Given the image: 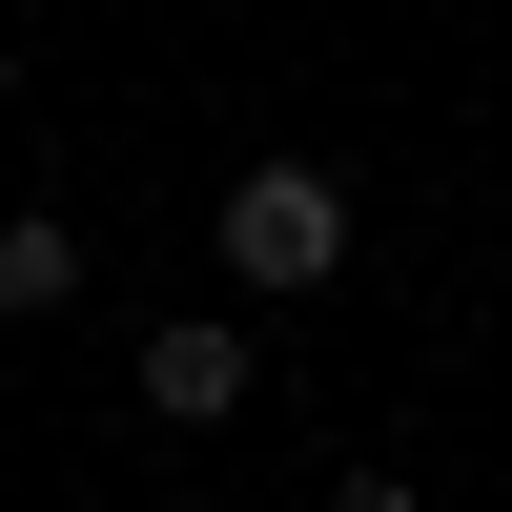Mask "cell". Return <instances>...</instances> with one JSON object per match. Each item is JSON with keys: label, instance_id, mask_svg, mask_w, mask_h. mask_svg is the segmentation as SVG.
<instances>
[{"label": "cell", "instance_id": "obj_3", "mask_svg": "<svg viewBox=\"0 0 512 512\" xmlns=\"http://www.w3.org/2000/svg\"><path fill=\"white\" fill-rule=\"evenodd\" d=\"M0 308H21V328L82 308V226H41V205H21V226H0Z\"/></svg>", "mask_w": 512, "mask_h": 512}, {"label": "cell", "instance_id": "obj_1", "mask_svg": "<svg viewBox=\"0 0 512 512\" xmlns=\"http://www.w3.org/2000/svg\"><path fill=\"white\" fill-rule=\"evenodd\" d=\"M205 226H226V287H246V308H308V287L349 267V164H226Z\"/></svg>", "mask_w": 512, "mask_h": 512}, {"label": "cell", "instance_id": "obj_6", "mask_svg": "<svg viewBox=\"0 0 512 512\" xmlns=\"http://www.w3.org/2000/svg\"><path fill=\"white\" fill-rule=\"evenodd\" d=\"M0 103H21V41H0Z\"/></svg>", "mask_w": 512, "mask_h": 512}, {"label": "cell", "instance_id": "obj_2", "mask_svg": "<svg viewBox=\"0 0 512 512\" xmlns=\"http://www.w3.org/2000/svg\"><path fill=\"white\" fill-rule=\"evenodd\" d=\"M246 390H267V328H226V308H185V328H144V410H164V431H226Z\"/></svg>", "mask_w": 512, "mask_h": 512}, {"label": "cell", "instance_id": "obj_5", "mask_svg": "<svg viewBox=\"0 0 512 512\" xmlns=\"http://www.w3.org/2000/svg\"><path fill=\"white\" fill-rule=\"evenodd\" d=\"M123 512H205V492H123Z\"/></svg>", "mask_w": 512, "mask_h": 512}, {"label": "cell", "instance_id": "obj_4", "mask_svg": "<svg viewBox=\"0 0 512 512\" xmlns=\"http://www.w3.org/2000/svg\"><path fill=\"white\" fill-rule=\"evenodd\" d=\"M328 512H431V492H410V472H349V492H328Z\"/></svg>", "mask_w": 512, "mask_h": 512}]
</instances>
